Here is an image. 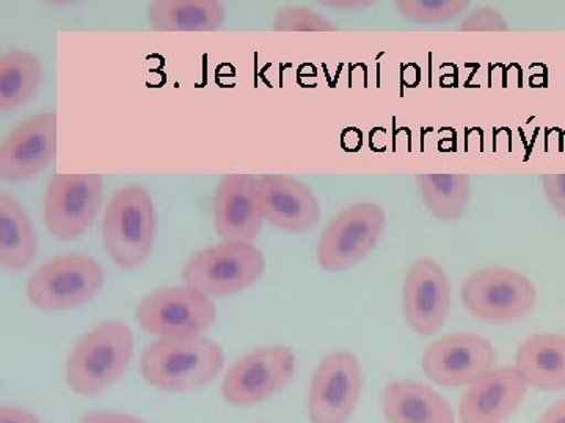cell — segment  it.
Returning <instances> with one entry per match:
<instances>
[{"instance_id": "obj_1", "label": "cell", "mask_w": 565, "mask_h": 423, "mask_svg": "<svg viewBox=\"0 0 565 423\" xmlns=\"http://www.w3.org/2000/svg\"><path fill=\"white\" fill-rule=\"evenodd\" d=\"M225 351L203 336L163 337L141 352L140 373L152 388L192 392L206 388L222 373Z\"/></svg>"}, {"instance_id": "obj_2", "label": "cell", "mask_w": 565, "mask_h": 423, "mask_svg": "<svg viewBox=\"0 0 565 423\" xmlns=\"http://www.w3.org/2000/svg\"><path fill=\"white\" fill-rule=\"evenodd\" d=\"M132 355L134 334L126 323H99L71 350L65 366L66 384L77 395H98L120 380Z\"/></svg>"}, {"instance_id": "obj_3", "label": "cell", "mask_w": 565, "mask_h": 423, "mask_svg": "<svg viewBox=\"0 0 565 423\" xmlns=\"http://www.w3.org/2000/svg\"><path fill=\"white\" fill-rule=\"evenodd\" d=\"M156 215L150 192L139 184L115 193L104 215V247L122 270L139 269L154 245Z\"/></svg>"}, {"instance_id": "obj_4", "label": "cell", "mask_w": 565, "mask_h": 423, "mask_svg": "<svg viewBox=\"0 0 565 423\" xmlns=\"http://www.w3.org/2000/svg\"><path fill=\"white\" fill-rule=\"evenodd\" d=\"M106 274L90 256L68 252L40 267L28 282V299L44 313L76 310L103 291Z\"/></svg>"}, {"instance_id": "obj_5", "label": "cell", "mask_w": 565, "mask_h": 423, "mask_svg": "<svg viewBox=\"0 0 565 423\" xmlns=\"http://www.w3.org/2000/svg\"><path fill=\"white\" fill-rule=\"evenodd\" d=\"M266 272V258L253 243L222 242L195 252L182 270V281L206 296L247 291Z\"/></svg>"}, {"instance_id": "obj_6", "label": "cell", "mask_w": 565, "mask_h": 423, "mask_svg": "<svg viewBox=\"0 0 565 423\" xmlns=\"http://www.w3.org/2000/svg\"><path fill=\"white\" fill-rule=\"evenodd\" d=\"M460 299L479 321L511 323L534 310L537 289L525 274L511 269L478 270L463 281Z\"/></svg>"}, {"instance_id": "obj_7", "label": "cell", "mask_w": 565, "mask_h": 423, "mask_svg": "<svg viewBox=\"0 0 565 423\" xmlns=\"http://www.w3.org/2000/svg\"><path fill=\"white\" fill-rule=\"evenodd\" d=\"M385 228L386 214L379 204H353L323 229L318 245L319 265L332 273L352 269L374 250Z\"/></svg>"}, {"instance_id": "obj_8", "label": "cell", "mask_w": 565, "mask_h": 423, "mask_svg": "<svg viewBox=\"0 0 565 423\" xmlns=\"http://www.w3.org/2000/svg\"><path fill=\"white\" fill-rule=\"evenodd\" d=\"M296 355L282 345L256 348L230 367L222 381V397L233 406L248 408L273 399L291 383Z\"/></svg>"}, {"instance_id": "obj_9", "label": "cell", "mask_w": 565, "mask_h": 423, "mask_svg": "<svg viewBox=\"0 0 565 423\" xmlns=\"http://www.w3.org/2000/svg\"><path fill=\"white\" fill-rule=\"evenodd\" d=\"M137 322L152 336H200L217 318V307L210 296L195 289L166 288L145 296L136 310Z\"/></svg>"}, {"instance_id": "obj_10", "label": "cell", "mask_w": 565, "mask_h": 423, "mask_svg": "<svg viewBox=\"0 0 565 423\" xmlns=\"http://www.w3.org/2000/svg\"><path fill=\"white\" fill-rule=\"evenodd\" d=\"M104 182L95 173L55 174L44 196V223L58 240H74L95 221L103 203Z\"/></svg>"}, {"instance_id": "obj_11", "label": "cell", "mask_w": 565, "mask_h": 423, "mask_svg": "<svg viewBox=\"0 0 565 423\" xmlns=\"http://www.w3.org/2000/svg\"><path fill=\"white\" fill-rule=\"evenodd\" d=\"M364 386L362 362L349 351H333L319 364L308 391L311 423H348Z\"/></svg>"}, {"instance_id": "obj_12", "label": "cell", "mask_w": 565, "mask_h": 423, "mask_svg": "<svg viewBox=\"0 0 565 423\" xmlns=\"http://www.w3.org/2000/svg\"><path fill=\"white\" fill-rule=\"evenodd\" d=\"M497 352L490 340L478 334L459 333L441 337L423 355V370L444 388L471 386L493 369Z\"/></svg>"}, {"instance_id": "obj_13", "label": "cell", "mask_w": 565, "mask_h": 423, "mask_svg": "<svg viewBox=\"0 0 565 423\" xmlns=\"http://www.w3.org/2000/svg\"><path fill=\"white\" fill-rule=\"evenodd\" d=\"M57 158V115L41 111L20 122L0 147V180L24 182Z\"/></svg>"}, {"instance_id": "obj_14", "label": "cell", "mask_w": 565, "mask_h": 423, "mask_svg": "<svg viewBox=\"0 0 565 423\" xmlns=\"http://www.w3.org/2000/svg\"><path fill=\"white\" fill-rule=\"evenodd\" d=\"M451 310V284L444 267L434 259H419L404 282V314L419 336H433L444 328Z\"/></svg>"}, {"instance_id": "obj_15", "label": "cell", "mask_w": 565, "mask_h": 423, "mask_svg": "<svg viewBox=\"0 0 565 423\" xmlns=\"http://www.w3.org/2000/svg\"><path fill=\"white\" fill-rule=\"evenodd\" d=\"M263 221L258 182L248 174L223 177L214 198L215 231L223 242H255Z\"/></svg>"}, {"instance_id": "obj_16", "label": "cell", "mask_w": 565, "mask_h": 423, "mask_svg": "<svg viewBox=\"0 0 565 423\" xmlns=\"http://www.w3.org/2000/svg\"><path fill=\"white\" fill-rule=\"evenodd\" d=\"M527 384L515 367L492 369L463 393L459 404L462 423H503L523 403Z\"/></svg>"}, {"instance_id": "obj_17", "label": "cell", "mask_w": 565, "mask_h": 423, "mask_svg": "<svg viewBox=\"0 0 565 423\" xmlns=\"http://www.w3.org/2000/svg\"><path fill=\"white\" fill-rule=\"evenodd\" d=\"M264 220L285 232L302 234L315 228L321 207L315 193L294 177L270 174L258 182Z\"/></svg>"}, {"instance_id": "obj_18", "label": "cell", "mask_w": 565, "mask_h": 423, "mask_svg": "<svg viewBox=\"0 0 565 423\" xmlns=\"http://www.w3.org/2000/svg\"><path fill=\"white\" fill-rule=\"evenodd\" d=\"M382 411L388 423H455L452 408L444 397L416 381L399 380L386 386Z\"/></svg>"}, {"instance_id": "obj_19", "label": "cell", "mask_w": 565, "mask_h": 423, "mask_svg": "<svg viewBox=\"0 0 565 423\" xmlns=\"http://www.w3.org/2000/svg\"><path fill=\"white\" fill-rule=\"evenodd\" d=\"M515 369L531 388L555 392L565 389V337L535 334L520 345Z\"/></svg>"}, {"instance_id": "obj_20", "label": "cell", "mask_w": 565, "mask_h": 423, "mask_svg": "<svg viewBox=\"0 0 565 423\" xmlns=\"http://www.w3.org/2000/svg\"><path fill=\"white\" fill-rule=\"evenodd\" d=\"M39 237L28 212L17 198L0 195V265L22 272L35 261Z\"/></svg>"}, {"instance_id": "obj_21", "label": "cell", "mask_w": 565, "mask_h": 423, "mask_svg": "<svg viewBox=\"0 0 565 423\" xmlns=\"http://www.w3.org/2000/svg\"><path fill=\"white\" fill-rule=\"evenodd\" d=\"M151 28L161 32H214L225 22V7L214 0H159L147 10Z\"/></svg>"}, {"instance_id": "obj_22", "label": "cell", "mask_w": 565, "mask_h": 423, "mask_svg": "<svg viewBox=\"0 0 565 423\" xmlns=\"http://www.w3.org/2000/svg\"><path fill=\"white\" fill-rule=\"evenodd\" d=\"M43 82V66L31 52L13 50L0 57V110L10 111L31 101Z\"/></svg>"}, {"instance_id": "obj_23", "label": "cell", "mask_w": 565, "mask_h": 423, "mask_svg": "<svg viewBox=\"0 0 565 423\" xmlns=\"http://www.w3.org/2000/svg\"><path fill=\"white\" fill-rule=\"evenodd\" d=\"M418 187L427 209L441 221H455L462 217L470 202L471 184L468 174H419Z\"/></svg>"}, {"instance_id": "obj_24", "label": "cell", "mask_w": 565, "mask_h": 423, "mask_svg": "<svg viewBox=\"0 0 565 423\" xmlns=\"http://www.w3.org/2000/svg\"><path fill=\"white\" fill-rule=\"evenodd\" d=\"M470 7L465 0H403L396 2V10L407 20L422 24H438L455 20Z\"/></svg>"}, {"instance_id": "obj_25", "label": "cell", "mask_w": 565, "mask_h": 423, "mask_svg": "<svg viewBox=\"0 0 565 423\" xmlns=\"http://www.w3.org/2000/svg\"><path fill=\"white\" fill-rule=\"evenodd\" d=\"M274 31L278 32H334L333 22L305 7H286L275 14Z\"/></svg>"}, {"instance_id": "obj_26", "label": "cell", "mask_w": 565, "mask_h": 423, "mask_svg": "<svg viewBox=\"0 0 565 423\" xmlns=\"http://www.w3.org/2000/svg\"><path fill=\"white\" fill-rule=\"evenodd\" d=\"M508 29L503 14L493 9L475 10L460 25V31L465 32H504Z\"/></svg>"}, {"instance_id": "obj_27", "label": "cell", "mask_w": 565, "mask_h": 423, "mask_svg": "<svg viewBox=\"0 0 565 423\" xmlns=\"http://www.w3.org/2000/svg\"><path fill=\"white\" fill-rule=\"evenodd\" d=\"M544 192L557 214L565 218V174H545Z\"/></svg>"}, {"instance_id": "obj_28", "label": "cell", "mask_w": 565, "mask_h": 423, "mask_svg": "<svg viewBox=\"0 0 565 423\" xmlns=\"http://www.w3.org/2000/svg\"><path fill=\"white\" fill-rule=\"evenodd\" d=\"M79 423H148L137 415L118 413V411L95 410L82 415Z\"/></svg>"}, {"instance_id": "obj_29", "label": "cell", "mask_w": 565, "mask_h": 423, "mask_svg": "<svg viewBox=\"0 0 565 423\" xmlns=\"http://www.w3.org/2000/svg\"><path fill=\"white\" fill-rule=\"evenodd\" d=\"M0 423H44L39 415L20 406L0 408Z\"/></svg>"}, {"instance_id": "obj_30", "label": "cell", "mask_w": 565, "mask_h": 423, "mask_svg": "<svg viewBox=\"0 0 565 423\" xmlns=\"http://www.w3.org/2000/svg\"><path fill=\"white\" fill-rule=\"evenodd\" d=\"M537 423H565V399L553 403Z\"/></svg>"}, {"instance_id": "obj_31", "label": "cell", "mask_w": 565, "mask_h": 423, "mask_svg": "<svg viewBox=\"0 0 565 423\" xmlns=\"http://www.w3.org/2000/svg\"><path fill=\"white\" fill-rule=\"evenodd\" d=\"M323 6L327 7H333V9L338 10H344L345 11H355V10H363L366 9V7H370V2H327L323 3Z\"/></svg>"}]
</instances>
